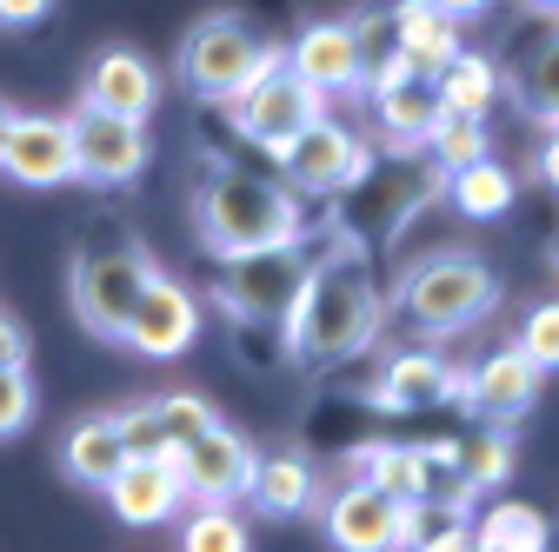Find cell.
<instances>
[{"label":"cell","mask_w":559,"mask_h":552,"mask_svg":"<svg viewBox=\"0 0 559 552\" xmlns=\"http://www.w3.org/2000/svg\"><path fill=\"white\" fill-rule=\"evenodd\" d=\"M413 552H473V519L433 506V519H427V532L413 539Z\"/></svg>","instance_id":"33"},{"label":"cell","mask_w":559,"mask_h":552,"mask_svg":"<svg viewBox=\"0 0 559 552\" xmlns=\"http://www.w3.org/2000/svg\"><path fill=\"white\" fill-rule=\"evenodd\" d=\"M81 100H87V107H100V113L154 120V107H160V67L140 53V47H100V53L87 60Z\"/></svg>","instance_id":"17"},{"label":"cell","mask_w":559,"mask_h":552,"mask_svg":"<svg viewBox=\"0 0 559 552\" xmlns=\"http://www.w3.org/2000/svg\"><path fill=\"white\" fill-rule=\"evenodd\" d=\"M473 552H552V526L539 506L493 500L473 513Z\"/></svg>","instance_id":"24"},{"label":"cell","mask_w":559,"mask_h":552,"mask_svg":"<svg viewBox=\"0 0 559 552\" xmlns=\"http://www.w3.org/2000/svg\"><path fill=\"white\" fill-rule=\"evenodd\" d=\"M14 120H21V107H14L8 94H0V147H8V133H14Z\"/></svg>","instance_id":"38"},{"label":"cell","mask_w":559,"mask_h":552,"mask_svg":"<svg viewBox=\"0 0 559 552\" xmlns=\"http://www.w3.org/2000/svg\"><path fill=\"white\" fill-rule=\"evenodd\" d=\"M147 406H154V427H160L167 446H187V440H200L206 427L221 420L214 399H200V393H154Z\"/></svg>","instance_id":"30"},{"label":"cell","mask_w":559,"mask_h":552,"mask_svg":"<svg viewBox=\"0 0 559 552\" xmlns=\"http://www.w3.org/2000/svg\"><path fill=\"white\" fill-rule=\"evenodd\" d=\"M53 14V0H0V34H21V27H40Z\"/></svg>","instance_id":"35"},{"label":"cell","mask_w":559,"mask_h":552,"mask_svg":"<svg viewBox=\"0 0 559 552\" xmlns=\"http://www.w3.org/2000/svg\"><path fill=\"white\" fill-rule=\"evenodd\" d=\"M221 107H227V120H234V133H240L247 147L280 154L307 120L326 113V94H313L300 74H287V60H273L260 81H247V87H240L234 100H221Z\"/></svg>","instance_id":"8"},{"label":"cell","mask_w":559,"mask_h":552,"mask_svg":"<svg viewBox=\"0 0 559 552\" xmlns=\"http://www.w3.org/2000/svg\"><path fill=\"white\" fill-rule=\"evenodd\" d=\"M393 47H400V60L413 67V74H440V67L460 53V27L447 21V14H433V8H419V0H400L393 8Z\"/></svg>","instance_id":"23"},{"label":"cell","mask_w":559,"mask_h":552,"mask_svg":"<svg viewBox=\"0 0 559 552\" xmlns=\"http://www.w3.org/2000/svg\"><path fill=\"white\" fill-rule=\"evenodd\" d=\"M320 532L333 552H393V526H400V500H386L367 479H340V487L313 506Z\"/></svg>","instance_id":"16"},{"label":"cell","mask_w":559,"mask_h":552,"mask_svg":"<svg viewBox=\"0 0 559 552\" xmlns=\"http://www.w3.org/2000/svg\"><path fill=\"white\" fill-rule=\"evenodd\" d=\"M0 173L14 187H67L74 180V133H67L60 113H21L8 147H0Z\"/></svg>","instance_id":"18"},{"label":"cell","mask_w":559,"mask_h":552,"mask_svg":"<svg viewBox=\"0 0 559 552\" xmlns=\"http://www.w3.org/2000/svg\"><path fill=\"white\" fill-rule=\"evenodd\" d=\"M526 14H546V21H559V0H520Z\"/></svg>","instance_id":"39"},{"label":"cell","mask_w":559,"mask_h":552,"mask_svg":"<svg viewBox=\"0 0 559 552\" xmlns=\"http://www.w3.org/2000/svg\"><path fill=\"white\" fill-rule=\"evenodd\" d=\"M300 273H307V247H260V253H234L214 273V313L234 333H273L287 326L294 293H300Z\"/></svg>","instance_id":"4"},{"label":"cell","mask_w":559,"mask_h":552,"mask_svg":"<svg viewBox=\"0 0 559 552\" xmlns=\"http://www.w3.org/2000/svg\"><path fill=\"white\" fill-rule=\"evenodd\" d=\"M513 193H520V180L493 154L460 167V173H447V200H453V214H466V220H507L513 214Z\"/></svg>","instance_id":"25"},{"label":"cell","mask_w":559,"mask_h":552,"mask_svg":"<svg viewBox=\"0 0 559 552\" xmlns=\"http://www.w3.org/2000/svg\"><path fill=\"white\" fill-rule=\"evenodd\" d=\"M74 133V180L87 187H133L154 160V141H147V120H127V113H100V107H74L67 120Z\"/></svg>","instance_id":"10"},{"label":"cell","mask_w":559,"mask_h":552,"mask_svg":"<svg viewBox=\"0 0 559 552\" xmlns=\"http://www.w3.org/2000/svg\"><path fill=\"white\" fill-rule=\"evenodd\" d=\"M466 393V373L447 360V353H393L373 386H367V406L373 412H393V420H406V412H440V406H460Z\"/></svg>","instance_id":"14"},{"label":"cell","mask_w":559,"mask_h":552,"mask_svg":"<svg viewBox=\"0 0 559 552\" xmlns=\"http://www.w3.org/2000/svg\"><path fill=\"white\" fill-rule=\"evenodd\" d=\"M427 154H433L440 173H460V167L486 160V154H493V141H486V120H479V113H440L433 133H427Z\"/></svg>","instance_id":"27"},{"label":"cell","mask_w":559,"mask_h":552,"mask_svg":"<svg viewBox=\"0 0 559 552\" xmlns=\"http://www.w3.org/2000/svg\"><path fill=\"white\" fill-rule=\"evenodd\" d=\"M154 273V253L140 240H114V247H94L74 260V280H67V293H74V320L107 339V347H120V326L133 313V293L140 280Z\"/></svg>","instance_id":"6"},{"label":"cell","mask_w":559,"mask_h":552,"mask_svg":"<svg viewBox=\"0 0 559 552\" xmlns=\"http://www.w3.org/2000/svg\"><path fill=\"white\" fill-rule=\"evenodd\" d=\"M367 107H373V127H380L386 147H427V133L440 120V100H433L427 74H393V81L367 87Z\"/></svg>","instance_id":"19"},{"label":"cell","mask_w":559,"mask_h":552,"mask_svg":"<svg viewBox=\"0 0 559 552\" xmlns=\"http://www.w3.org/2000/svg\"><path fill=\"white\" fill-rule=\"evenodd\" d=\"M180 552H253V532L240 526V506H193L180 519Z\"/></svg>","instance_id":"29"},{"label":"cell","mask_w":559,"mask_h":552,"mask_svg":"<svg viewBox=\"0 0 559 552\" xmlns=\"http://www.w3.org/2000/svg\"><path fill=\"white\" fill-rule=\"evenodd\" d=\"M193 339H200V300H193V287H180L174 273L154 260V273L140 280L133 313L120 326V347L140 353V360H180Z\"/></svg>","instance_id":"9"},{"label":"cell","mask_w":559,"mask_h":552,"mask_svg":"<svg viewBox=\"0 0 559 552\" xmlns=\"http://www.w3.org/2000/svg\"><path fill=\"white\" fill-rule=\"evenodd\" d=\"M546 260H552V273H559V233H552V247H546Z\"/></svg>","instance_id":"40"},{"label":"cell","mask_w":559,"mask_h":552,"mask_svg":"<svg viewBox=\"0 0 559 552\" xmlns=\"http://www.w3.org/2000/svg\"><path fill=\"white\" fill-rule=\"evenodd\" d=\"M247 506L260 519H307L320 506V472L300 459V453H266L253 466V487H247Z\"/></svg>","instance_id":"21"},{"label":"cell","mask_w":559,"mask_h":552,"mask_svg":"<svg viewBox=\"0 0 559 552\" xmlns=\"http://www.w3.org/2000/svg\"><path fill=\"white\" fill-rule=\"evenodd\" d=\"M380 326H386V293L373 273V247L346 227H326V247L307 260L294 313L280 326V353L300 373H333L346 360L373 353Z\"/></svg>","instance_id":"1"},{"label":"cell","mask_w":559,"mask_h":552,"mask_svg":"<svg viewBox=\"0 0 559 552\" xmlns=\"http://www.w3.org/2000/svg\"><path fill=\"white\" fill-rule=\"evenodd\" d=\"M273 160H280V180H287L300 200H340L346 187L373 167V147H367V133H354L346 120L320 113V120H307Z\"/></svg>","instance_id":"7"},{"label":"cell","mask_w":559,"mask_h":552,"mask_svg":"<svg viewBox=\"0 0 559 552\" xmlns=\"http://www.w3.org/2000/svg\"><path fill=\"white\" fill-rule=\"evenodd\" d=\"M193 233L214 260L234 253H260V247H307V200L253 167L234 160H200L193 180Z\"/></svg>","instance_id":"2"},{"label":"cell","mask_w":559,"mask_h":552,"mask_svg":"<svg viewBox=\"0 0 559 552\" xmlns=\"http://www.w3.org/2000/svg\"><path fill=\"white\" fill-rule=\"evenodd\" d=\"M433 100H440V113H479L486 120V107L500 100V67L486 53H473V47H460L433 74Z\"/></svg>","instance_id":"26"},{"label":"cell","mask_w":559,"mask_h":552,"mask_svg":"<svg viewBox=\"0 0 559 552\" xmlns=\"http://www.w3.org/2000/svg\"><path fill=\"white\" fill-rule=\"evenodd\" d=\"M419 8H433V14H447L453 27H466V21H479L493 0H419Z\"/></svg>","instance_id":"37"},{"label":"cell","mask_w":559,"mask_h":552,"mask_svg":"<svg viewBox=\"0 0 559 552\" xmlns=\"http://www.w3.org/2000/svg\"><path fill=\"white\" fill-rule=\"evenodd\" d=\"M133 453H127V433H120V412H87V420H74V433L60 440V472L87 493H107V479Z\"/></svg>","instance_id":"20"},{"label":"cell","mask_w":559,"mask_h":552,"mask_svg":"<svg viewBox=\"0 0 559 552\" xmlns=\"http://www.w3.org/2000/svg\"><path fill=\"white\" fill-rule=\"evenodd\" d=\"M107 506L120 526H167L187 500H180V446H160V453H133L114 479H107Z\"/></svg>","instance_id":"15"},{"label":"cell","mask_w":559,"mask_h":552,"mask_svg":"<svg viewBox=\"0 0 559 552\" xmlns=\"http://www.w3.org/2000/svg\"><path fill=\"white\" fill-rule=\"evenodd\" d=\"M280 60H287V74H300L326 100H346V94L367 87V47H360L354 21H313V27H300L294 47H280Z\"/></svg>","instance_id":"12"},{"label":"cell","mask_w":559,"mask_h":552,"mask_svg":"<svg viewBox=\"0 0 559 552\" xmlns=\"http://www.w3.org/2000/svg\"><path fill=\"white\" fill-rule=\"evenodd\" d=\"M393 307L419 339H460L500 307V273L473 247H433L400 273Z\"/></svg>","instance_id":"3"},{"label":"cell","mask_w":559,"mask_h":552,"mask_svg":"<svg viewBox=\"0 0 559 552\" xmlns=\"http://www.w3.org/2000/svg\"><path fill=\"white\" fill-rule=\"evenodd\" d=\"M507 100L533 120V127H559V27L546 40H533L520 60H513V74H507Z\"/></svg>","instance_id":"22"},{"label":"cell","mask_w":559,"mask_h":552,"mask_svg":"<svg viewBox=\"0 0 559 552\" xmlns=\"http://www.w3.org/2000/svg\"><path fill=\"white\" fill-rule=\"evenodd\" d=\"M533 180H539L546 193H559V127L546 133V147L533 154Z\"/></svg>","instance_id":"36"},{"label":"cell","mask_w":559,"mask_h":552,"mask_svg":"<svg viewBox=\"0 0 559 552\" xmlns=\"http://www.w3.org/2000/svg\"><path fill=\"white\" fill-rule=\"evenodd\" d=\"M513 347L539 367V373H559V300H539L526 320H520V339Z\"/></svg>","instance_id":"31"},{"label":"cell","mask_w":559,"mask_h":552,"mask_svg":"<svg viewBox=\"0 0 559 552\" xmlns=\"http://www.w3.org/2000/svg\"><path fill=\"white\" fill-rule=\"evenodd\" d=\"M253 466H260L253 440L214 420L200 440L180 446V500L187 506H240L253 487Z\"/></svg>","instance_id":"11"},{"label":"cell","mask_w":559,"mask_h":552,"mask_svg":"<svg viewBox=\"0 0 559 552\" xmlns=\"http://www.w3.org/2000/svg\"><path fill=\"white\" fill-rule=\"evenodd\" d=\"M453 459H460V472H466L473 493H493V487H507V479H513V440L500 427H479L473 440H453Z\"/></svg>","instance_id":"28"},{"label":"cell","mask_w":559,"mask_h":552,"mask_svg":"<svg viewBox=\"0 0 559 552\" xmlns=\"http://www.w3.org/2000/svg\"><path fill=\"white\" fill-rule=\"evenodd\" d=\"M280 60V47L266 34H253L240 14H200L180 40V87L193 100H234L247 81H260Z\"/></svg>","instance_id":"5"},{"label":"cell","mask_w":559,"mask_h":552,"mask_svg":"<svg viewBox=\"0 0 559 552\" xmlns=\"http://www.w3.org/2000/svg\"><path fill=\"white\" fill-rule=\"evenodd\" d=\"M539 367L520 353V347H493L473 373H466V393H460V406L473 412L479 427H500V433H513L526 412L539 406Z\"/></svg>","instance_id":"13"},{"label":"cell","mask_w":559,"mask_h":552,"mask_svg":"<svg viewBox=\"0 0 559 552\" xmlns=\"http://www.w3.org/2000/svg\"><path fill=\"white\" fill-rule=\"evenodd\" d=\"M27 353H34V333L14 313H0V367H27Z\"/></svg>","instance_id":"34"},{"label":"cell","mask_w":559,"mask_h":552,"mask_svg":"<svg viewBox=\"0 0 559 552\" xmlns=\"http://www.w3.org/2000/svg\"><path fill=\"white\" fill-rule=\"evenodd\" d=\"M34 380H27V367H0V440H21L27 427H34Z\"/></svg>","instance_id":"32"}]
</instances>
